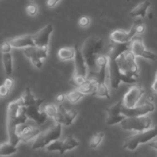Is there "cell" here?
<instances>
[{
  "label": "cell",
  "mask_w": 157,
  "mask_h": 157,
  "mask_svg": "<svg viewBox=\"0 0 157 157\" xmlns=\"http://www.w3.org/2000/svg\"><path fill=\"white\" fill-rule=\"evenodd\" d=\"M7 130L9 142L12 145L17 146L20 139L17 134V127L21 124H25L29 117L25 113V107L20 105L18 101H12L8 105Z\"/></svg>",
  "instance_id": "cell-1"
},
{
  "label": "cell",
  "mask_w": 157,
  "mask_h": 157,
  "mask_svg": "<svg viewBox=\"0 0 157 157\" xmlns=\"http://www.w3.org/2000/svg\"><path fill=\"white\" fill-rule=\"evenodd\" d=\"M17 101L20 105L25 107L28 117L35 121L38 125H42L48 117L43 110L40 111L39 107L44 100L35 98L29 87L25 90L21 96Z\"/></svg>",
  "instance_id": "cell-2"
},
{
  "label": "cell",
  "mask_w": 157,
  "mask_h": 157,
  "mask_svg": "<svg viewBox=\"0 0 157 157\" xmlns=\"http://www.w3.org/2000/svg\"><path fill=\"white\" fill-rule=\"evenodd\" d=\"M104 47V41L100 37L92 35L84 41L81 48V52L87 63V70L90 72L98 73L100 67L98 58Z\"/></svg>",
  "instance_id": "cell-3"
},
{
  "label": "cell",
  "mask_w": 157,
  "mask_h": 157,
  "mask_svg": "<svg viewBox=\"0 0 157 157\" xmlns=\"http://www.w3.org/2000/svg\"><path fill=\"white\" fill-rule=\"evenodd\" d=\"M156 137H157V126H154L144 131H140V133L136 134L127 136L124 141L123 148L134 151L140 144L150 142Z\"/></svg>",
  "instance_id": "cell-4"
},
{
  "label": "cell",
  "mask_w": 157,
  "mask_h": 157,
  "mask_svg": "<svg viewBox=\"0 0 157 157\" xmlns=\"http://www.w3.org/2000/svg\"><path fill=\"white\" fill-rule=\"evenodd\" d=\"M117 61L121 71L126 76L132 78L139 76V67L136 62V56L130 49L121 54L117 58Z\"/></svg>",
  "instance_id": "cell-5"
},
{
  "label": "cell",
  "mask_w": 157,
  "mask_h": 157,
  "mask_svg": "<svg viewBox=\"0 0 157 157\" xmlns=\"http://www.w3.org/2000/svg\"><path fill=\"white\" fill-rule=\"evenodd\" d=\"M75 56L74 58L75 59V75L72 78L71 81H70L72 85L75 87H78L81 85L82 83H84L87 79V66L86 63L85 59L82 55L81 49L78 48V44L75 45Z\"/></svg>",
  "instance_id": "cell-6"
},
{
  "label": "cell",
  "mask_w": 157,
  "mask_h": 157,
  "mask_svg": "<svg viewBox=\"0 0 157 157\" xmlns=\"http://www.w3.org/2000/svg\"><path fill=\"white\" fill-rule=\"evenodd\" d=\"M61 124L57 123L55 125L52 126L47 130L41 132L35 139L32 149L33 150L44 148L48 144L57 140L61 137Z\"/></svg>",
  "instance_id": "cell-7"
},
{
  "label": "cell",
  "mask_w": 157,
  "mask_h": 157,
  "mask_svg": "<svg viewBox=\"0 0 157 157\" xmlns=\"http://www.w3.org/2000/svg\"><path fill=\"white\" fill-rule=\"evenodd\" d=\"M108 60L107 69H108L109 78H110V85L113 89H117L121 82L128 84H135L136 82V78H129L121 71L116 58L108 57Z\"/></svg>",
  "instance_id": "cell-8"
},
{
  "label": "cell",
  "mask_w": 157,
  "mask_h": 157,
  "mask_svg": "<svg viewBox=\"0 0 157 157\" xmlns=\"http://www.w3.org/2000/svg\"><path fill=\"white\" fill-rule=\"evenodd\" d=\"M152 121L150 117L144 115L138 117H126L121 123V126L124 130L144 131L151 127Z\"/></svg>",
  "instance_id": "cell-9"
},
{
  "label": "cell",
  "mask_w": 157,
  "mask_h": 157,
  "mask_svg": "<svg viewBox=\"0 0 157 157\" xmlns=\"http://www.w3.org/2000/svg\"><path fill=\"white\" fill-rule=\"evenodd\" d=\"M48 47H39V46H29L25 48L24 54L27 58L32 61V64L36 68L41 69L43 66L41 58H46L48 57Z\"/></svg>",
  "instance_id": "cell-10"
},
{
  "label": "cell",
  "mask_w": 157,
  "mask_h": 157,
  "mask_svg": "<svg viewBox=\"0 0 157 157\" xmlns=\"http://www.w3.org/2000/svg\"><path fill=\"white\" fill-rule=\"evenodd\" d=\"M79 145L80 143L73 136L70 135L64 140H60L58 139L51 143L45 147V149L47 151L49 152L58 151L60 154L63 155L66 151L73 150V149L79 147Z\"/></svg>",
  "instance_id": "cell-11"
},
{
  "label": "cell",
  "mask_w": 157,
  "mask_h": 157,
  "mask_svg": "<svg viewBox=\"0 0 157 157\" xmlns=\"http://www.w3.org/2000/svg\"><path fill=\"white\" fill-rule=\"evenodd\" d=\"M107 66H108V63L103 64L97 73V76L95 77L97 79L96 89L92 94L97 97H102V98H106L109 99L110 96L108 87L106 84V78L107 75V71L108 70Z\"/></svg>",
  "instance_id": "cell-12"
},
{
  "label": "cell",
  "mask_w": 157,
  "mask_h": 157,
  "mask_svg": "<svg viewBox=\"0 0 157 157\" xmlns=\"http://www.w3.org/2000/svg\"><path fill=\"white\" fill-rule=\"evenodd\" d=\"M130 50L133 52L135 56L142 57L146 59L150 60L152 61H157V55L147 50L146 48L145 45L144 44L143 38L140 37L135 36L131 41V46H130Z\"/></svg>",
  "instance_id": "cell-13"
},
{
  "label": "cell",
  "mask_w": 157,
  "mask_h": 157,
  "mask_svg": "<svg viewBox=\"0 0 157 157\" xmlns=\"http://www.w3.org/2000/svg\"><path fill=\"white\" fill-rule=\"evenodd\" d=\"M144 93L145 91L140 85L139 84L132 85L124 95L123 99V105L129 108L135 107L141 98L144 96Z\"/></svg>",
  "instance_id": "cell-14"
},
{
  "label": "cell",
  "mask_w": 157,
  "mask_h": 157,
  "mask_svg": "<svg viewBox=\"0 0 157 157\" xmlns=\"http://www.w3.org/2000/svg\"><path fill=\"white\" fill-rule=\"evenodd\" d=\"M123 101H118L116 104H113L106 110L107 111V119L106 123L108 126L115 125V124H121V121L125 119L126 116L122 113Z\"/></svg>",
  "instance_id": "cell-15"
},
{
  "label": "cell",
  "mask_w": 157,
  "mask_h": 157,
  "mask_svg": "<svg viewBox=\"0 0 157 157\" xmlns=\"http://www.w3.org/2000/svg\"><path fill=\"white\" fill-rule=\"evenodd\" d=\"M155 106L152 102L147 101L144 104L140 106H135V107L129 108V107L122 106V113L126 117H138L144 116L149 113L154 111Z\"/></svg>",
  "instance_id": "cell-16"
},
{
  "label": "cell",
  "mask_w": 157,
  "mask_h": 157,
  "mask_svg": "<svg viewBox=\"0 0 157 157\" xmlns=\"http://www.w3.org/2000/svg\"><path fill=\"white\" fill-rule=\"evenodd\" d=\"M136 35H138L137 31H136V25L133 23L129 32H125L122 29H117L111 32L110 38V41L120 43H126L130 42L132 39L136 36Z\"/></svg>",
  "instance_id": "cell-17"
},
{
  "label": "cell",
  "mask_w": 157,
  "mask_h": 157,
  "mask_svg": "<svg viewBox=\"0 0 157 157\" xmlns=\"http://www.w3.org/2000/svg\"><path fill=\"white\" fill-rule=\"evenodd\" d=\"M53 25L52 24H48L41 30L32 35L35 45L39 47H48L50 35L53 32Z\"/></svg>",
  "instance_id": "cell-18"
},
{
  "label": "cell",
  "mask_w": 157,
  "mask_h": 157,
  "mask_svg": "<svg viewBox=\"0 0 157 157\" xmlns=\"http://www.w3.org/2000/svg\"><path fill=\"white\" fill-rule=\"evenodd\" d=\"M77 116L78 111L75 109H71L69 111H66L62 104H60L58 107V112L54 120L56 123H59L65 126H70Z\"/></svg>",
  "instance_id": "cell-19"
},
{
  "label": "cell",
  "mask_w": 157,
  "mask_h": 157,
  "mask_svg": "<svg viewBox=\"0 0 157 157\" xmlns=\"http://www.w3.org/2000/svg\"><path fill=\"white\" fill-rule=\"evenodd\" d=\"M41 133L40 130L36 127L33 126L25 125V124H21L17 127V134L19 137L20 141L24 143H28L38 136V135Z\"/></svg>",
  "instance_id": "cell-20"
},
{
  "label": "cell",
  "mask_w": 157,
  "mask_h": 157,
  "mask_svg": "<svg viewBox=\"0 0 157 157\" xmlns=\"http://www.w3.org/2000/svg\"><path fill=\"white\" fill-rule=\"evenodd\" d=\"M130 46H131V41L126 43H120L111 41L109 44L108 48H107V52L105 55L108 57H110V58H114L117 59L121 54L130 50Z\"/></svg>",
  "instance_id": "cell-21"
},
{
  "label": "cell",
  "mask_w": 157,
  "mask_h": 157,
  "mask_svg": "<svg viewBox=\"0 0 157 157\" xmlns=\"http://www.w3.org/2000/svg\"><path fill=\"white\" fill-rule=\"evenodd\" d=\"M12 48H27L29 46L35 45L34 42L32 35H21V36L15 37V38H11L8 40Z\"/></svg>",
  "instance_id": "cell-22"
},
{
  "label": "cell",
  "mask_w": 157,
  "mask_h": 157,
  "mask_svg": "<svg viewBox=\"0 0 157 157\" xmlns=\"http://www.w3.org/2000/svg\"><path fill=\"white\" fill-rule=\"evenodd\" d=\"M151 6V2L148 0L142 2L141 3L138 4L137 6H135L133 9L130 12L129 15L130 16L135 18V17L140 16L141 18H145L147 15V12L149 8Z\"/></svg>",
  "instance_id": "cell-23"
},
{
  "label": "cell",
  "mask_w": 157,
  "mask_h": 157,
  "mask_svg": "<svg viewBox=\"0 0 157 157\" xmlns=\"http://www.w3.org/2000/svg\"><path fill=\"white\" fill-rule=\"evenodd\" d=\"M58 56L61 61H67L72 59L75 56V47H64L58 50Z\"/></svg>",
  "instance_id": "cell-24"
},
{
  "label": "cell",
  "mask_w": 157,
  "mask_h": 157,
  "mask_svg": "<svg viewBox=\"0 0 157 157\" xmlns=\"http://www.w3.org/2000/svg\"><path fill=\"white\" fill-rule=\"evenodd\" d=\"M2 62L4 66L5 72L7 76H10L12 74L13 65H12V56L10 52L2 53Z\"/></svg>",
  "instance_id": "cell-25"
},
{
  "label": "cell",
  "mask_w": 157,
  "mask_h": 157,
  "mask_svg": "<svg viewBox=\"0 0 157 157\" xmlns=\"http://www.w3.org/2000/svg\"><path fill=\"white\" fill-rule=\"evenodd\" d=\"M85 94L81 92V90H78V88H75L74 90H71L66 94V98L71 104H76L78 103L81 98L85 96Z\"/></svg>",
  "instance_id": "cell-26"
},
{
  "label": "cell",
  "mask_w": 157,
  "mask_h": 157,
  "mask_svg": "<svg viewBox=\"0 0 157 157\" xmlns=\"http://www.w3.org/2000/svg\"><path fill=\"white\" fill-rule=\"evenodd\" d=\"M18 151L16 146L12 145L9 142L3 143L0 146V156H10Z\"/></svg>",
  "instance_id": "cell-27"
},
{
  "label": "cell",
  "mask_w": 157,
  "mask_h": 157,
  "mask_svg": "<svg viewBox=\"0 0 157 157\" xmlns=\"http://www.w3.org/2000/svg\"><path fill=\"white\" fill-rule=\"evenodd\" d=\"M104 137V133L102 132H98V133H94L92 136L91 139H90V144H89V147L91 149H96L100 144L101 143L102 140Z\"/></svg>",
  "instance_id": "cell-28"
},
{
  "label": "cell",
  "mask_w": 157,
  "mask_h": 157,
  "mask_svg": "<svg viewBox=\"0 0 157 157\" xmlns=\"http://www.w3.org/2000/svg\"><path fill=\"white\" fill-rule=\"evenodd\" d=\"M43 111L47 114L48 117H52L54 119L56 116L57 112H58V107H56L54 104H47L44 106Z\"/></svg>",
  "instance_id": "cell-29"
},
{
  "label": "cell",
  "mask_w": 157,
  "mask_h": 157,
  "mask_svg": "<svg viewBox=\"0 0 157 157\" xmlns=\"http://www.w3.org/2000/svg\"><path fill=\"white\" fill-rule=\"evenodd\" d=\"M26 12L29 15H31V16H34V15H36V13L38 12V6L35 4H33V3H31V4L28 5L26 6Z\"/></svg>",
  "instance_id": "cell-30"
},
{
  "label": "cell",
  "mask_w": 157,
  "mask_h": 157,
  "mask_svg": "<svg viewBox=\"0 0 157 157\" xmlns=\"http://www.w3.org/2000/svg\"><path fill=\"white\" fill-rule=\"evenodd\" d=\"M12 47L11 44L9 43V41H4L2 42L1 44V51L2 53H7V52H10L12 50Z\"/></svg>",
  "instance_id": "cell-31"
},
{
  "label": "cell",
  "mask_w": 157,
  "mask_h": 157,
  "mask_svg": "<svg viewBox=\"0 0 157 157\" xmlns=\"http://www.w3.org/2000/svg\"><path fill=\"white\" fill-rule=\"evenodd\" d=\"M90 22V18L88 16H82L80 18L79 21H78V24H79L80 26L83 28H85L87 26L89 25Z\"/></svg>",
  "instance_id": "cell-32"
},
{
  "label": "cell",
  "mask_w": 157,
  "mask_h": 157,
  "mask_svg": "<svg viewBox=\"0 0 157 157\" xmlns=\"http://www.w3.org/2000/svg\"><path fill=\"white\" fill-rule=\"evenodd\" d=\"M10 87H8L7 85H6L5 84H3L0 87V94L2 98H5V97H7L9 95V91H10Z\"/></svg>",
  "instance_id": "cell-33"
},
{
  "label": "cell",
  "mask_w": 157,
  "mask_h": 157,
  "mask_svg": "<svg viewBox=\"0 0 157 157\" xmlns=\"http://www.w3.org/2000/svg\"><path fill=\"white\" fill-rule=\"evenodd\" d=\"M60 0H48L47 1V6L49 8H53L54 6H56Z\"/></svg>",
  "instance_id": "cell-34"
},
{
  "label": "cell",
  "mask_w": 157,
  "mask_h": 157,
  "mask_svg": "<svg viewBox=\"0 0 157 157\" xmlns=\"http://www.w3.org/2000/svg\"><path fill=\"white\" fill-rule=\"evenodd\" d=\"M13 83H14L13 80H12L11 78H7L4 81V84H6V85H7L8 87H10V88H12V86H13Z\"/></svg>",
  "instance_id": "cell-35"
},
{
  "label": "cell",
  "mask_w": 157,
  "mask_h": 157,
  "mask_svg": "<svg viewBox=\"0 0 157 157\" xmlns=\"http://www.w3.org/2000/svg\"><path fill=\"white\" fill-rule=\"evenodd\" d=\"M65 98H66L65 94H59L56 97V101H58V102L61 103L64 101Z\"/></svg>",
  "instance_id": "cell-36"
},
{
  "label": "cell",
  "mask_w": 157,
  "mask_h": 157,
  "mask_svg": "<svg viewBox=\"0 0 157 157\" xmlns=\"http://www.w3.org/2000/svg\"><path fill=\"white\" fill-rule=\"evenodd\" d=\"M152 90L157 93V73L156 75V78H155L154 81H153V84H152Z\"/></svg>",
  "instance_id": "cell-37"
},
{
  "label": "cell",
  "mask_w": 157,
  "mask_h": 157,
  "mask_svg": "<svg viewBox=\"0 0 157 157\" xmlns=\"http://www.w3.org/2000/svg\"><path fill=\"white\" fill-rule=\"evenodd\" d=\"M148 145L150 146V147H152V148L155 149V150H157V140H156L152 141V142H150V143H149Z\"/></svg>",
  "instance_id": "cell-38"
},
{
  "label": "cell",
  "mask_w": 157,
  "mask_h": 157,
  "mask_svg": "<svg viewBox=\"0 0 157 157\" xmlns=\"http://www.w3.org/2000/svg\"><path fill=\"white\" fill-rule=\"evenodd\" d=\"M153 101H154V98H153V96H152V95H149V96L147 97V101L153 102Z\"/></svg>",
  "instance_id": "cell-39"
},
{
  "label": "cell",
  "mask_w": 157,
  "mask_h": 157,
  "mask_svg": "<svg viewBox=\"0 0 157 157\" xmlns=\"http://www.w3.org/2000/svg\"><path fill=\"white\" fill-rule=\"evenodd\" d=\"M29 1H30V2H32V1H34V0H29Z\"/></svg>",
  "instance_id": "cell-40"
}]
</instances>
